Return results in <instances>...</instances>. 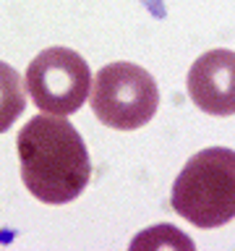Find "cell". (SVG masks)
Listing matches in <instances>:
<instances>
[{"label": "cell", "instance_id": "6da1fadb", "mask_svg": "<svg viewBox=\"0 0 235 251\" xmlns=\"http://www.w3.org/2000/svg\"><path fill=\"white\" fill-rule=\"evenodd\" d=\"M21 180L45 204H68L84 194L92 160L81 133L66 115H34L16 136Z\"/></svg>", "mask_w": 235, "mask_h": 251}, {"label": "cell", "instance_id": "8992f818", "mask_svg": "<svg viewBox=\"0 0 235 251\" xmlns=\"http://www.w3.org/2000/svg\"><path fill=\"white\" fill-rule=\"evenodd\" d=\"M24 107H26V94L19 71L0 60V133H5L16 123Z\"/></svg>", "mask_w": 235, "mask_h": 251}, {"label": "cell", "instance_id": "3957f363", "mask_svg": "<svg viewBox=\"0 0 235 251\" xmlns=\"http://www.w3.org/2000/svg\"><path fill=\"white\" fill-rule=\"evenodd\" d=\"M89 105L97 121L115 131L146 126L160 105V89L146 68L136 63H110L92 78Z\"/></svg>", "mask_w": 235, "mask_h": 251}, {"label": "cell", "instance_id": "7a4b0ae2", "mask_svg": "<svg viewBox=\"0 0 235 251\" xmlns=\"http://www.w3.org/2000/svg\"><path fill=\"white\" fill-rule=\"evenodd\" d=\"M170 204L196 227H222L235 215V152L209 147L196 152L178 173Z\"/></svg>", "mask_w": 235, "mask_h": 251}, {"label": "cell", "instance_id": "5b68a950", "mask_svg": "<svg viewBox=\"0 0 235 251\" xmlns=\"http://www.w3.org/2000/svg\"><path fill=\"white\" fill-rule=\"evenodd\" d=\"M188 97L209 115L235 113V55L233 50H209L188 71Z\"/></svg>", "mask_w": 235, "mask_h": 251}, {"label": "cell", "instance_id": "277c9868", "mask_svg": "<svg viewBox=\"0 0 235 251\" xmlns=\"http://www.w3.org/2000/svg\"><path fill=\"white\" fill-rule=\"evenodd\" d=\"M24 84L39 110L50 115H70L89 97L92 71L76 50L47 47L29 63Z\"/></svg>", "mask_w": 235, "mask_h": 251}, {"label": "cell", "instance_id": "52a82bcc", "mask_svg": "<svg viewBox=\"0 0 235 251\" xmlns=\"http://www.w3.org/2000/svg\"><path fill=\"white\" fill-rule=\"evenodd\" d=\"M141 246H149V249H157V246H178V249H193V243L186 238V235L178 233V227L172 225H154L149 227L144 235H139L136 241L131 243V249H141Z\"/></svg>", "mask_w": 235, "mask_h": 251}]
</instances>
